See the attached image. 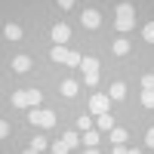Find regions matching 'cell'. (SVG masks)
<instances>
[{"label":"cell","mask_w":154,"mask_h":154,"mask_svg":"<svg viewBox=\"0 0 154 154\" xmlns=\"http://www.w3.org/2000/svg\"><path fill=\"white\" fill-rule=\"evenodd\" d=\"M151 86H154V74H145L142 77V89H151Z\"/></svg>","instance_id":"26"},{"label":"cell","mask_w":154,"mask_h":154,"mask_svg":"<svg viewBox=\"0 0 154 154\" xmlns=\"http://www.w3.org/2000/svg\"><path fill=\"white\" fill-rule=\"evenodd\" d=\"M83 145H86V148H99V133H96V130H86Z\"/></svg>","instance_id":"12"},{"label":"cell","mask_w":154,"mask_h":154,"mask_svg":"<svg viewBox=\"0 0 154 154\" xmlns=\"http://www.w3.org/2000/svg\"><path fill=\"white\" fill-rule=\"evenodd\" d=\"M108 108H111V99H108V96L96 93L93 99H89V111H93L96 117H99V114H108Z\"/></svg>","instance_id":"4"},{"label":"cell","mask_w":154,"mask_h":154,"mask_svg":"<svg viewBox=\"0 0 154 154\" xmlns=\"http://www.w3.org/2000/svg\"><path fill=\"white\" fill-rule=\"evenodd\" d=\"M62 96H77V80H62Z\"/></svg>","instance_id":"13"},{"label":"cell","mask_w":154,"mask_h":154,"mask_svg":"<svg viewBox=\"0 0 154 154\" xmlns=\"http://www.w3.org/2000/svg\"><path fill=\"white\" fill-rule=\"evenodd\" d=\"M68 37H71V28H68V25H53V43H62V46H65Z\"/></svg>","instance_id":"5"},{"label":"cell","mask_w":154,"mask_h":154,"mask_svg":"<svg viewBox=\"0 0 154 154\" xmlns=\"http://www.w3.org/2000/svg\"><path fill=\"white\" fill-rule=\"evenodd\" d=\"M31 148H34V151H43V148H46V139H43V136H34V139H31Z\"/></svg>","instance_id":"22"},{"label":"cell","mask_w":154,"mask_h":154,"mask_svg":"<svg viewBox=\"0 0 154 154\" xmlns=\"http://www.w3.org/2000/svg\"><path fill=\"white\" fill-rule=\"evenodd\" d=\"M126 96V83H111V89H108V99H114V102H117V99H123Z\"/></svg>","instance_id":"8"},{"label":"cell","mask_w":154,"mask_h":154,"mask_svg":"<svg viewBox=\"0 0 154 154\" xmlns=\"http://www.w3.org/2000/svg\"><path fill=\"white\" fill-rule=\"evenodd\" d=\"M80 25H83V28H89V31L102 28V16H99V9H83V12H80Z\"/></svg>","instance_id":"3"},{"label":"cell","mask_w":154,"mask_h":154,"mask_svg":"<svg viewBox=\"0 0 154 154\" xmlns=\"http://www.w3.org/2000/svg\"><path fill=\"white\" fill-rule=\"evenodd\" d=\"M80 62H83V56H80V53H68V59H65V65L77 68V65H80Z\"/></svg>","instance_id":"21"},{"label":"cell","mask_w":154,"mask_h":154,"mask_svg":"<svg viewBox=\"0 0 154 154\" xmlns=\"http://www.w3.org/2000/svg\"><path fill=\"white\" fill-rule=\"evenodd\" d=\"M114 53H117V56H126V53H130V40H123V37H120V40H114Z\"/></svg>","instance_id":"17"},{"label":"cell","mask_w":154,"mask_h":154,"mask_svg":"<svg viewBox=\"0 0 154 154\" xmlns=\"http://www.w3.org/2000/svg\"><path fill=\"white\" fill-rule=\"evenodd\" d=\"M3 34H6V40H22V28H19V25H6V28H3Z\"/></svg>","instance_id":"10"},{"label":"cell","mask_w":154,"mask_h":154,"mask_svg":"<svg viewBox=\"0 0 154 154\" xmlns=\"http://www.w3.org/2000/svg\"><path fill=\"white\" fill-rule=\"evenodd\" d=\"M62 142H65L68 148H77V145H80V136H77V133L71 130V133H65V136H62Z\"/></svg>","instance_id":"15"},{"label":"cell","mask_w":154,"mask_h":154,"mask_svg":"<svg viewBox=\"0 0 154 154\" xmlns=\"http://www.w3.org/2000/svg\"><path fill=\"white\" fill-rule=\"evenodd\" d=\"M28 102H31V108H37V102H40V89H28Z\"/></svg>","instance_id":"24"},{"label":"cell","mask_w":154,"mask_h":154,"mask_svg":"<svg viewBox=\"0 0 154 154\" xmlns=\"http://www.w3.org/2000/svg\"><path fill=\"white\" fill-rule=\"evenodd\" d=\"M114 28H117L120 34L136 28V9H133V3H117V9H114Z\"/></svg>","instance_id":"1"},{"label":"cell","mask_w":154,"mask_h":154,"mask_svg":"<svg viewBox=\"0 0 154 154\" xmlns=\"http://www.w3.org/2000/svg\"><path fill=\"white\" fill-rule=\"evenodd\" d=\"M56 3H59L62 9H71V6H74V0H56Z\"/></svg>","instance_id":"29"},{"label":"cell","mask_w":154,"mask_h":154,"mask_svg":"<svg viewBox=\"0 0 154 154\" xmlns=\"http://www.w3.org/2000/svg\"><path fill=\"white\" fill-rule=\"evenodd\" d=\"M142 105L145 108H154V89H142Z\"/></svg>","instance_id":"18"},{"label":"cell","mask_w":154,"mask_h":154,"mask_svg":"<svg viewBox=\"0 0 154 154\" xmlns=\"http://www.w3.org/2000/svg\"><path fill=\"white\" fill-rule=\"evenodd\" d=\"M145 145H148V148H151V151H154V126H151V130H148V133H145Z\"/></svg>","instance_id":"27"},{"label":"cell","mask_w":154,"mask_h":154,"mask_svg":"<svg viewBox=\"0 0 154 154\" xmlns=\"http://www.w3.org/2000/svg\"><path fill=\"white\" fill-rule=\"evenodd\" d=\"M126 154H142V151H126Z\"/></svg>","instance_id":"33"},{"label":"cell","mask_w":154,"mask_h":154,"mask_svg":"<svg viewBox=\"0 0 154 154\" xmlns=\"http://www.w3.org/2000/svg\"><path fill=\"white\" fill-rule=\"evenodd\" d=\"M96 126H102V130H114V117H111V114H99Z\"/></svg>","instance_id":"14"},{"label":"cell","mask_w":154,"mask_h":154,"mask_svg":"<svg viewBox=\"0 0 154 154\" xmlns=\"http://www.w3.org/2000/svg\"><path fill=\"white\" fill-rule=\"evenodd\" d=\"M12 105H16V108H31V102H28V93H25V89L12 93Z\"/></svg>","instance_id":"9"},{"label":"cell","mask_w":154,"mask_h":154,"mask_svg":"<svg viewBox=\"0 0 154 154\" xmlns=\"http://www.w3.org/2000/svg\"><path fill=\"white\" fill-rule=\"evenodd\" d=\"M68 53H71V49H65L62 43H56L53 49H49V59H53V62H65V59H68Z\"/></svg>","instance_id":"7"},{"label":"cell","mask_w":154,"mask_h":154,"mask_svg":"<svg viewBox=\"0 0 154 154\" xmlns=\"http://www.w3.org/2000/svg\"><path fill=\"white\" fill-rule=\"evenodd\" d=\"M126 151H130L126 145H114V151H111V154H126Z\"/></svg>","instance_id":"30"},{"label":"cell","mask_w":154,"mask_h":154,"mask_svg":"<svg viewBox=\"0 0 154 154\" xmlns=\"http://www.w3.org/2000/svg\"><path fill=\"white\" fill-rule=\"evenodd\" d=\"M80 68H83V80H86L89 86H96V83H99V59H83Z\"/></svg>","instance_id":"2"},{"label":"cell","mask_w":154,"mask_h":154,"mask_svg":"<svg viewBox=\"0 0 154 154\" xmlns=\"http://www.w3.org/2000/svg\"><path fill=\"white\" fill-rule=\"evenodd\" d=\"M40 126H56V114H53V111H43V108H40Z\"/></svg>","instance_id":"16"},{"label":"cell","mask_w":154,"mask_h":154,"mask_svg":"<svg viewBox=\"0 0 154 154\" xmlns=\"http://www.w3.org/2000/svg\"><path fill=\"white\" fill-rule=\"evenodd\" d=\"M83 154H99V151H96V148H86V151H83Z\"/></svg>","instance_id":"31"},{"label":"cell","mask_w":154,"mask_h":154,"mask_svg":"<svg viewBox=\"0 0 154 154\" xmlns=\"http://www.w3.org/2000/svg\"><path fill=\"white\" fill-rule=\"evenodd\" d=\"M28 123L31 126H40V108H31L28 111Z\"/></svg>","instance_id":"20"},{"label":"cell","mask_w":154,"mask_h":154,"mask_svg":"<svg viewBox=\"0 0 154 154\" xmlns=\"http://www.w3.org/2000/svg\"><path fill=\"white\" fill-rule=\"evenodd\" d=\"M111 142L114 145H123L126 142V130H123V126H114V130H111Z\"/></svg>","instance_id":"11"},{"label":"cell","mask_w":154,"mask_h":154,"mask_svg":"<svg viewBox=\"0 0 154 154\" xmlns=\"http://www.w3.org/2000/svg\"><path fill=\"white\" fill-rule=\"evenodd\" d=\"M151 89H154V86H151Z\"/></svg>","instance_id":"34"},{"label":"cell","mask_w":154,"mask_h":154,"mask_svg":"<svg viewBox=\"0 0 154 154\" xmlns=\"http://www.w3.org/2000/svg\"><path fill=\"white\" fill-rule=\"evenodd\" d=\"M6 136H9V123L0 120V139H6Z\"/></svg>","instance_id":"28"},{"label":"cell","mask_w":154,"mask_h":154,"mask_svg":"<svg viewBox=\"0 0 154 154\" xmlns=\"http://www.w3.org/2000/svg\"><path fill=\"white\" fill-rule=\"evenodd\" d=\"M31 65H34V62H31V56H16V59H12V68H16L19 74L31 71Z\"/></svg>","instance_id":"6"},{"label":"cell","mask_w":154,"mask_h":154,"mask_svg":"<svg viewBox=\"0 0 154 154\" xmlns=\"http://www.w3.org/2000/svg\"><path fill=\"white\" fill-rule=\"evenodd\" d=\"M22 154H40V151H34V148H31V151H22Z\"/></svg>","instance_id":"32"},{"label":"cell","mask_w":154,"mask_h":154,"mask_svg":"<svg viewBox=\"0 0 154 154\" xmlns=\"http://www.w3.org/2000/svg\"><path fill=\"white\" fill-rule=\"evenodd\" d=\"M77 130H93V120H89V117H80V120H77Z\"/></svg>","instance_id":"25"},{"label":"cell","mask_w":154,"mask_h":154,"mask_svg":"<svg viewBox=\"0 0 154 154\" xmlns=\"http://www.w3.org/2000/svg\"><path fill=\"white\" fill-rule=\"evenodd\" d=\"M68 151H71V148L62 142V139H59V142H53V154H68Z\"/></svg>","instance_id":"23"},{"label":"cell","mask_w":154,"mask_h":154,"mask_svg":"<svg viewBox=\"0 0 154 154\" xmlns=\"http://www.w3.org/2000/svg\"><path fill=\"white\" fill-rule=\"evenodd\" d=\"M142 37H145V43H154V22H148L142 28Z\"/></svg>","instance_id":"19"}]
</instances>
